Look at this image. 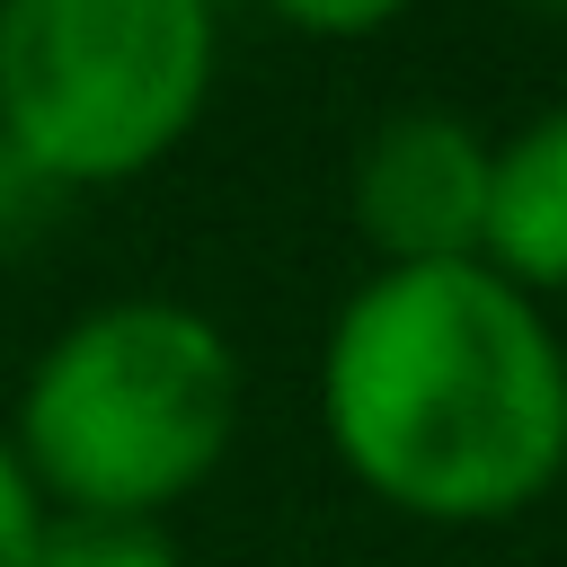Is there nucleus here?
I'll list each match as a JSON object with an SVG mask.
<instances>
[{
  "label": "nucleus",
  "mask_w": 567,
  "mask_h": 567,
  "mask_svg": "<svg viewBox=\"0 0 567 567\" xmlns=\"http://www.w3.org/2000/svg\"><path fill=\"white\" fill-rule=\"evenodd\" d=\"M27 567H177V540L159 514H115V505H44Z\"/></svg>",
  "instance_id": "423d86ee"
},
{
  "label": "nucleus",
  "mask_w": 567,
  "mask_h": 567,
  "mask_svg": "<svg viewBox=\"0 0 567 567\" xmlns=\"http://www.w3.org/2000/svg\"><path fill=\"white\" fill-rule=\"evenodd\" d=\"M62 204H71V186H53V177L0 133V257H27V248L62 221Z\"/></svg>",
  "instance_id": "0eeeda50"
},
{
  "label": "nucleus",
  "mask_w": 567,
  "mask_h": 567,
  "mask_svg": "<svg viewBox=\"0 0 567 567\" xmlns=\"http://www.w3.org/2000/svg\"><path fill=\"white\" fill-rule=\"evenodd\" d=\"M35 523H44V487H35V470L18 461V443L0 434V567H27Z\"/></svg>",
  "instance_id": "1a4fd4ad"
},
{
  "label": "nucleus",
  "mask_w": 567,
  "mask_h": 567,
  "mask_svg": "<svg viewBox=\"0 0 567 567\" xmlns=\"http://www.w3.org/2000/svg\"><path fill=\"white\" fill-rule=\"evenodd\" d=\"M213 0H0V133L71 195L159 168L213 106Z\"/></svg>",
  "instance_id": "7ed1b4c3"
},
{
  "label": "nucleus",
  "mask_w": 567,
  "mask_h": 567,
  "mask_svg": "<svg viewBox=\"0 0 567 567\" xmlns=\"http://www.w3.org/2000/svg\"><path fill=\"white\" fill-rule=\"evenodd\" d=\"M478 257L505 284H523L532 301H558L567 292V106H549L523 133L496 142Z\"/></svg>",
  "instance_id": "39448f33"
},
{
  "label": "nucleus",
  "mask_w": 567,
  "mask_h": 567,
  "mask_svg": "<svg viewBox=\"0 0 567 567\" xmlns=\"http://www.w3.org/2000/svg\"><path fill=\"white\" fill-rule=\"evenodd\" d=\"M284 27H301V35H319V44H354V35H381V27H399L416 0H266Z\"/></svg>",
  "instance_id": "6e6552de"
},
{
  "label": "nucleus",
  "mask_w": 567,
  "mask_h": 567,
  "mask_svg": "<svg viewBox=\"0 0 567 567\" xmlns=\"http://www.w3.org/2000/svg\"><path fill=\"white\" fill-rule=\"evenodd\" d=\"M9 443L44 505L168 514L239 443V354L195 301H97L27 363Z\"/></svg>",
  "instance_id": "f03ea898"
},
{
  "label": "nucleus",
  "mask_w": 567,
  "mask_h": 567,
  "mask_svg": "<svg viewBox=\"0 0 567 567\" xmlns=\"http://www.w3.org/2000/svg\"><path fill=\"white\" fill-rule=\"evenodd\" d=\"M523 9H532V18H558V27H567V0H523Z\"/></svg>",
  "instance_id": "9d476101"
},
{
  "label": "nucleus",
  "mask_w": 567,
  "mask_h": 567,
  "mask_svg": "<svg viewBox=\"0 0 567 567\" xmlns=\"http://www.w3.org/2000/svg\"><path fill=\"white\" fill-rule=\"evenodd\" d=\"M337 470L408 523L487 532L567 478V346L487 257L372 266L319 346Z\"/></svg>",
  "instance_id": "f257e3e1"
},
{
  "label": "nucleus",
  "mask_w": 567,
  "mask_h": 567,
  "mask_svg": "<svg viewBox=\"0 0 567 567\" xmlns=\"http://www.w3.org/2000/svg\"><path fill=\"white\" fill-rule=\"evenodd\" d=\"M487 159L496 142L452 106H399L363 133L346 204L381 266H452L478 257L487 230Z\"/></svg>",
  "instance_id": "20e7f679"
}]
</instances>
